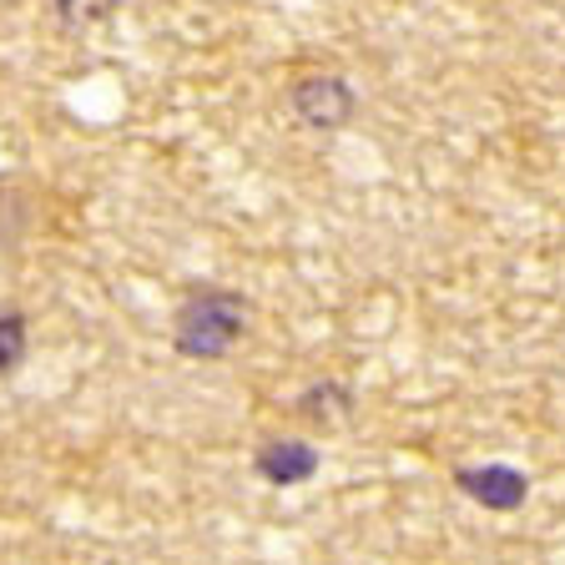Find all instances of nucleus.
Returning a JSON list of instances; mask_svg holds the SVG:
<instances>
[{
  "label": "nucleus",
  "instance_id": "3",
  "mask_svg": "<svg viewBox=\"0 0 565 565\" xmlns=\"http://www.w3.org/2000/svg\"><path fill=\"white\" fill-rule=\"evenodd\" d=\"M455 490L465 500H475L480 510H494V515H515L530 500V475L505 465V459H490V465H459L455 470Z\"/></svg>",
  "mask_w": 565,
  "mask_h": 565
},
{
  "label": "nucleus",
  "instance_id": "6",
  "mask_svg": "<svg viewBox=\"0 0 565 565\" xmlns=\"http://www.w3.org/2000/svg\"><path fill=\"white\" fill-rule=\"evenodd\" d=\"M25 353H31V318L6 308L0 313V374H15L25 364Z\"/></svg>",
  "mask_w": 565,
  "mask_h": 565
},
{
  "label": "nucleus",
  "instance_id": "1",
  "mask_svg": "<svg viewBox=\"0 0 565 565\" xmlns=\"http://www.w3.org/2000/svg\"><path fill=\"white\" fill-rule=\"evenodd\" d=\"M247 333V298L233 288H192L172 313V349L182 359H227Z\"/></svg>",
  "mask_w": 565,
  "mask_h": 565
},
{
  "label": "nucleus",
  "instance_id": "7",
  "mask_svg": "<svg viewBox=\"0 0 565 565\" xmlns=\"http://www.w3.org/2000/svg\"><path fill=\"white\" fill-rule=\"evenodd\" d=\"M56 6V21L66 31H86V25H106L121 11V0H51Z\"/></svg>",
  "mask_w": 565,
  "mask_h": 565
},
{
  "label": "nucleus",
  "instance_id": "5",
  "mask_svg": "<svg viewBox=\"0 0 565 565\" xmlns=\"http://www.w3.org/2000/svg\"><path fill=\"white\" fill-rule=\"evenodd\" d=\"M294 414L308 424H339L343 414H353V388L339 379H318L294 399Z\"/></svg>",
  "mask_w": 565,
  "mask_h": 565
},
{
  "label": "nucleus",
  "instance_id": "4",
  "mask_svg": "<svg viewBox=\"0 0 565 565\" xmlns=\"http://www.w3.org/2000/svg\"><path fill=\"white\" fill-rule=\"evenodd\" d=\"M253 470H258L263 484H278V490H294V484H308L318 480V470H323V455H318V445H308V439H263L258 455H253Z\"/></svg>",
  "mask_w": 565,
  "mask_h": 565
},
{
  "label": "nucleus",
  "instance_id": "2",
  "mask_svg": "<svg viewBox=\"0 0 565 565\" xmlns=\"http://www.w3.org/2000/svg\"><path fill=\"white\" fill-rule=\"evenodd\" d=\"M288 106L308 131H343L359 117V92L343 82L339 71H308L288 86Z\"/></svg>",
  "mask_w": 565,
  "mask_h": 565
}]
</instances>
